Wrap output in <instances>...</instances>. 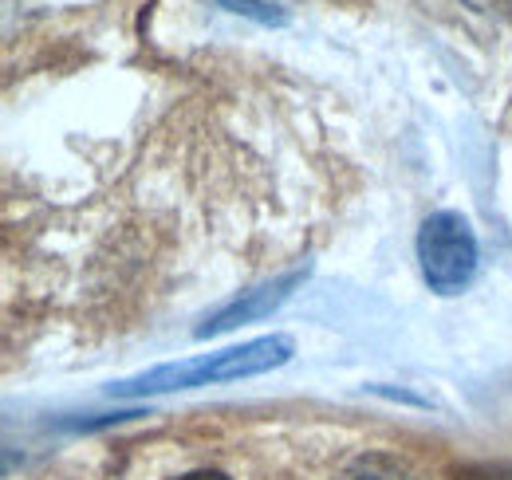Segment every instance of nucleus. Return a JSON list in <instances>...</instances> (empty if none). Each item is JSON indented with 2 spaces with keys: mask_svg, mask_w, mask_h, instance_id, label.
Instances as JSON below:
<instances>
[{
  "mask_svg": "<svg viewBox=\"0 0 512 480\" xmlns=\"http://www.w3.org/2000/svg\"><path fill=\"white\" fill-rule=\"evenodd\" d=\"M292 359V339L288 335H268V339H253L245 347H229L217 355H201V359L178 362V366H158L150 374H138L130 382L111 386V394H166V390H190V386H213V382H233V378H249V374H264L272 366Z\"/></svg>",
  "mask_w": 512,
  "mask_h": 480,
  "instance_id": "nucleus-1",
  "label": "nucleus"
},
{
  "mask_svg": "<svg viewBox=\"0 0 512 480\" xmlns=\"http://www.w3.org/2000/svg\"><path fill=\"white\" fill-rule=\"evenodd\" d=\"M477 237L469 229L465 217L457 213H434L422 221L418 233V264L426 284L438 296H457L461 288H469V280L477 276Z\"/></svg>",
  "mask_w": 512,
  "mask_h": 480,
  "instance_id": "nucleus-2",
  "label": "nucleus"
},
{
  "mask_svg": "<svg viewBox=\"0 0 512 480\" xmlns=\"http://www.w3.org/2000/svg\"><path fill=\"white\" fill-rule=\"evenodd\" d=\"M300 276L304 272H292V276H284V280H276V284H268V288H260V292H249V300H237L229 303L225 311H217L197 335L201 339H209V335H221V331H229V327H237V323H249L256 315H264V311H272L276 303L288 296V288H296L300 284Z\"/></svg>",
  "mask_w": 512,
  "mask_h": 480,
  "instance_id": "nucleus-3",
  "label": "nucleus"
},
{
  "mask_svg": "<svg viewBox=\"0 0 512 480\" xmlns=\"http://www.w3.org/2000/svg\"><path fill=\"white\" fill-rule=\"evenodd\" d=\"M335 480H422V477L410 473L402 461H394L386 453H363L351 465H343V473Z\"/></svg>",
  "mask_w": 512,
  "mask_h": 480,
  "instance_id": "nucleus-4",
  "label": "nucleus"
},
{
  "mask_svg": "<svg viewBox=\"0 0 512 480\" xmlns=\"http://www.w3.org/2000/svg\"><path fill=\"white\" fill-rule=\"evenodd\" d=\"M221 4H229L233 12H249V16H256V20H264V24H280L284 20V12H272L268 4H256V0H221Z\"/></svg>",
  "mask_w": 512,
  "mask_h": 480,
  "instance_id": "nucleus-5",
  "label": "nucleus"
},
{
  "mask_svg": "<svg viewBox=\"0 0 512 480\" xmlns=\"http://www.w3.org/2000/svg\"><path fill=\"white\" fill-rule=\"evenodd\" d=\"M481 16H512V0H465Z\"/></svg>",
  "mask_w": 512,
  "mask_h": 480,
  "instance_id": "nucleus-6",
  "label": "nucleus"
},
{
  "mask_svg": "<svg viewBox=\"0 0 512 480\" xmlns=\"http://www.w3.org/2000/svg\"><path fill=\"white\" fill-rule=\"evenodd\" d=\"M461 480H512V469H469Z\"/></svg>",
  "mask_w": 512,
  "mask_h": 480,
  "instance_id": "nucleus-7",
  "label": "nucleus"
},
{
  "mask_svg": "<svg viewBox=\"0 0 512 480\" xmlns=\"http://www.w3.org/2000/svg\"><path fill=\"white\" fill-rule=\"evenodd\" d=\"M174 480H229V477L217 473V469H197V473H186V477H174Z\"/></svg>",
  "mask_w": 512,
  "mask_h": 480,
  "instance_id": "nucleus-8",
  "label": "nucleus"
}]
</instances>
